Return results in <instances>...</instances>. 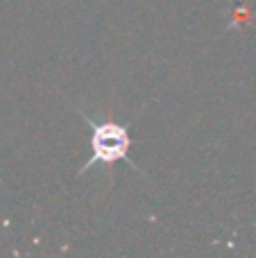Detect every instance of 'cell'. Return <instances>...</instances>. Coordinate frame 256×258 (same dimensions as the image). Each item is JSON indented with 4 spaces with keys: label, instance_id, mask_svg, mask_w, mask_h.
Instances as JSON below:
<instances>
[{
    "label": "cell",
    "instance_id": "cell-1",
    "mask_svg": "<svg viewBox=\"0 0 256 258\" xmlns=\"http://www.w3.org/2000/svg\"><path fill=\"white\" fill-rule=\"evenodd\" d=\"M127 147H130V136L127 129L116 125V122H104V125H93L91 132V150L93 156L86 163V168L98 163H116L125 159Z\"/></svg>",
    "mask_w": 256,
    "mask_h": 258
}]
</instances>
